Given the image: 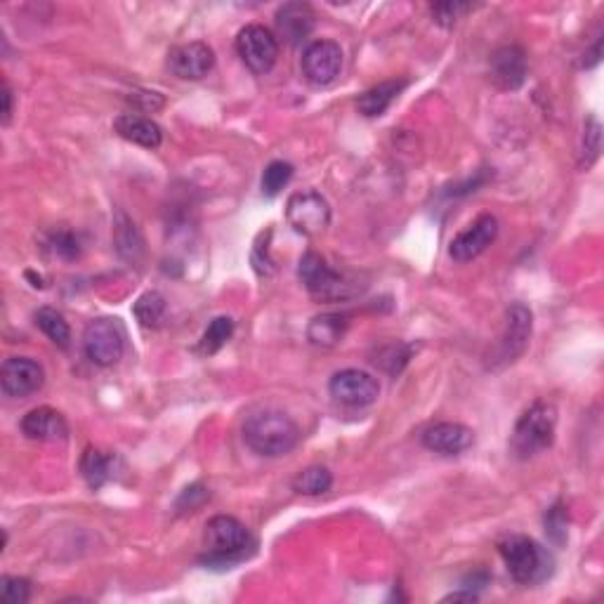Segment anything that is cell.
<instances>
[{"mask_svg":"<svg viewBox=\"0 0 604 604\" xmlns=\"http://www.w3.org/2000/svg\"><path fill=\"white\" fill-rule=\"evenodd\" d=\"M3 111H0V114H3V126H10V118H12V102H15V97H12V88H10V83L8 81H3Z\"/></svg>","mask_w":604,"mask_h":604,"instance_id":"obj_36","label":"cell"},{"mask_svg":"<svg viewBox=\"0 0 604 604\" xmlns=\"http://www.w3.org/2000/svg\"><path fill=\"white\" fill-rule=\"evenodd\" d=\"M406 81H383L378 85H373L371 90H366L364 95L357 100L359 114H364L366 118H378L383 116L387 109H390V104L397 100L399 93L406 88Z\"/></svg>","mask_w":604,"mask_h":604,"instance_id":"obj_21","label":"cell"},{"mask_svg":"<svg viewBox=\"0 0 604 604\" xmlns=\"http://www.w3.org/2000/svg\"><path fill=\"white\" fill-rule=\"evenodd\" d=\"M317 24L312 5L307 3H286L277 12V29L284 41L291 45L305 43Z\"/></svg>","mask_w":604,"mask_h":604,"instance_id":"obj_18","label":"cell"},{"mask_svg":"<svg viewBox=\"0 0 604 604\" xmlns=\"http://www.w3.org/2000/svg\"><path fill=\"white\" fill-rule=\"evenodd\" d=\"M331 395L338 399L340 404L352 406V409H364L378 402L380 397V383L378 378H373L371 373L359 369H345L338 371L336 376L328 383Z\"/></svg>","mask_w":604,"mask_h":604,"instance_id":"obj_12","label":"cell"},{"mask_svg":"<svg viewBox=\"0 0 604 604\" xmlns=\"http://www.w3.org/2000/svg\"><path fill=\"white\" fill-rule=\"evenodd\" d=\"M215 67V52L208 43L192 41L175 45L168 52V69L182 81H199Z\"/></svg>","mask_w":604,"mask_h":604,"instance_id":"obj_14","label":"cell"},{"mask_svg":"<svg viewBox=\"0 0 604 604\" xmlns=\"http://www.w3.org/2000/svg\"><path fill=\"white\" fill-rule=\"evenodd\" d=\"M293 177V166L288 161H272L262 173V192L277 196Z\"/></svg>","mask_w":604,"mask_h":604,"instance_id":"obj_29","label":"cell"},{"mask_svg":"<svg viewBox=\"0 0 604 604\" xmlns=\"http://www.w3.org/2000/svg\"><path fill=\"white\" fill-rule=\"evenodd\" d=\"M298 277L302 286L310 291V295L319 300H338L345 298L347 281L340 272H336L319 253H305L300 258Z\"/></svg>","mask_w":604,"mask_h":604,"instance_id":"obj_9","label":"cell"},{"mask_svg":"<svg viewBox=\"0 0 604 604\" xmlns=\"http://www.w3.org/2000/svg\"><path fill=\"white\" fill-rule=\"evenodd\" d=\"M343 71V48L336 41H314L302 52V74L317 88L331 85Z\"/></svg>","mask_w":604,"mask_h":604,"instance_id":"obj_11","label":"cell"},{"mask_svg":"<svg viewBox=\"0 0 604 604\" xmlns=\"http://www.w3.org/2000/svg\"><path fill=\"white\" fill-rule=\"evenodd\" d=\"M244 442L265 458H279L291 453L300 442V428L284 411H255L244 423Z\"/></svg>","mask_w":604,"mask_h":604,"instance_id":"obj_1","label":"cell"},{"mask_svg":"<svg viewBox=\"0 0 604 604\" xmlns=\"http://www.w3.org/2000/svg\"><path fill=\"white\" fill-rule=\"evenodd\" d=\"M236 52L253 74H267L279 59V41L267 26L248 24L236 36Z\"/></svg>","mask_w":604,"mask_h":604,"instance_id":"obj_7","label":"cell"},{"mask_svg":"<svg viewBox=\"0 0 604 604\" xmlns=\"http://www.w3.org/2000/svg\"><path fill=\"white\" fill-rule=\"evenodd\" d=\"M114 130L123 140L137 144L144 149H159L163 142V130L159 123H154L151 118H144L140 114H121L114 121Z\"/></svg>","mask_w":604,"mask_h":604,"instance_id":"obj_19","label":"cell"},{"mask_svg":"<svg viewBox=\"0 0 604 604\" xmlns=\"http://www.w3.org/2000/svg\"><path fill=\"white\" fill-rule=\"evenodd\" d=\"M331 487H333L331 470L321 468V465L305 468L293 479V491H298L302 496H321L326 494V491H331Z\"/></svg>","mask_w":604,"mask_h":604,"instance_id":"obj_25","label":"cell"},{"mask_svg":"<svg viewBox=\"0 0 604 604\" xmlns=\"http://www.w3.org/2000/svg\"><path fill=\"white\" fill-rule=\"evenodd\" d=\"M442 602H477V593H472V590H468V593H451Z\"/></svg>","mask_w":604,"mask_h":604,"instance_id":"obj_37","label":"cell"},{"mask_svg":"<svg viewBox=\"0 0 604 604\" xmlns=\"http://www.w3.org/2000/svg\"><path fill=\"white\" fill-rule=\"evenodd\" d=\"M543 524H546V534L555 546H564V543H567V510H564L562 501H557L553 508L546 512Z\"/></svg>","mask_w":604,"mask_h":604,"instance_id":"obj_31","label":"cell"},{"mask_svg":"<svg viewBox=\"0 0 604 604\" xmlns=\"http://www.w3.org/2000/svg\"><path fill=\"white\" fill-rule=\"evenodd\" d=\"M468 10L470 5H463V3H437L430 8L432 17H435V22L439 26H453L456 24V19Z\"/></svg>","mask_w":604,"mask_h":604,"instance_id":"obj_34","label":"cell"},{"mask_svg":"<svg viewBox=\"0 0 604 604\" xmlns=\"http://www.w3.org/2000/svg\"><path fill=\"white\" fill-rule=\"evenodd\" d=\"M208 498H210V494L206 487H201V484H192V487H187L180 494V498H177L175 510L177 512H194L196 508H201Z\"/></svg>","mask_w":604,"mask_h":604,"instance_id":"obj_33","label":"cell"},{"mask_svg":"<svg viewBox=\"0 0 604 604\" xmlns=\"http://www.w3.org/2000/svg\"><path fill=\"white\" fill-rule=\"evenodd\" d=\"M166 298L159 291H147L137 298L133 312L140 326L144 328H159L163 317H166Z\"/></svg>","mask_w":604,"mask_h":604,"instance_id":"obj_26","label":"cell"},{"mask_svg":"<svg viewBox=\"0 0 604 604\" xmlns=\"http://www.w3.org/2000/svg\"><path fill=\"white\" fill-rule=\"evenodd\" d=\"M36 326L55 343L59 350H67L71 345V328L67 319L62 317V312L52 310V307H41L36 312Z\"/></svg>","mask_w":604,"mask_h":604,"instance_id":"obj_24","label":"cell"},{"mask_svg":"<svg viewBox=\"0 0 604 604\" xmlns=\"http://www.w3.org/2000/svg\"><path fill=\"white\" fill-rule=\"evenodd\" d=\"M203 546H206L208 557L203 562L215 567H232V564L241 562L248 553V548H253L251 531L246 529V524H241L236 517L218 515L206 524V534H203Z\"/></svg>","mask_w":604,"mask_h":604,"instance_id":"obj_4","label":"cell"},{"mask_svg":"<svg viewBox=\"0 0 604 604\" xmlns=\"http://www.w3.org/2000/svg\"><path fill=\"white\" fill-rule=\"evenodd\" d=\"M531 331H534V314L522 302H512L505 312V328L498 338V345L491 352V369L508 366L517 361L529 347Z\"/></svg>","mask_w":604,"mask_h":604,"instance_id":"obj_5","label":"cell"},{"mask_svg":"<svg viewBox=\"0 0 604 604\" xmlns=\"http://www.w3.org/2000/svg\"><path fill=\"white\" fill-rule=\"evenodd\" d=\"M557 430V409L553 402L538 399L522 413L517 420L515 432L510 437V451L512 456L520 461H529V458L538 456L546 449H550L555 442Z\"/></svg>","mask_w":604,"mask_h":604,"instance_id":"obj_3","label":"cell"},{"mask_svg":"<svg viewBox=\"0 0 604 604\" xmlns=\"http://www.w3.org/2000/svg\"><path fill=\"white\" fill-rule=\"evenodd\" d=\"M43 251L50 255V258L71 262L81 255L83 246L78 234L71 232V229H52V232L45 234L43 241Z\"/></svg>","mask_w":604,"mask_h":604,"instance_id":"obj_23","label":"cell"},{"mask_svg":"<svg viewBox=\"0 0 604 604\" xmlns=\"http://www.w3.org/2000/svg\"><path fill=\"white\" fill-rule=\"evenodd\" d=\"M0 597L5 604H26L31 597V583L19 576H3L0 579Z\"/></svg>","mask_w":604,"mask_h":604,"instance_id":"obj_32","label":"cell"},{"mask_svg":"<svg viewBox=\"0 0 604 604\" xmlns=\"http://www.w3.org/2000/svg\"><path fill=\"white\" fill-rule=\"evenodd\" d=\"M128 102L133 104V109H140L144 114H154V111L163 109V104H166L163 95L151 93V90H137V93H130Z\"/></svg>","mask_w":604,"mask_h":604,"instance_id":"obj_35","label":"cell"},{"mask_svg":"<svg viewBox=\"0 0 604 604\" xmlns=\"http://www.w3.org/2000/svg\"><path fill=\"white\" fill-rule=\"evenodd\" d=\"M472 442L475 432L463 423H437L423 432V446L439 456H458L468 451Z\"/></svg>","mask_w":604,"mask_h":604,"instance_id":"obj_17","label":"cell"},{"mask_svg":"<svg viewBox=\"0 0 604 604\" xmlns=\"http://www.w3.org/2000/svg\"><path fill=\"white\" fill-rule=\"evenodd\" d=\"M234 333V321L229 317H215L210 321L206 331H203L201 343H199V352L201 354H215L220 352L222 347L227 345V340L232 338Z\"/></svg>","mask_w":604,"mask_h":604,"instance_id":"obj_28","label":"cell"},{"mask_svg":"<svg viewBox=\"0 0 604 604\" xmlns=\"http://www.w3.org/2000/svg\"><path fill=\"white\" fill-rule=\"evenodd\" d=\"M43 383V366L31 357H10L0 366V390L10 399H26L36 395Z\"/></svg>","mask_w":604,"mask_h":604,"instance_id":"obj_10","label":"cell"},{"mask_svg":"<svg viewBox=\"0 0 604 604\" xmlns=\"http://www.w3.org/2000/svg\"><path fill=\"white\" fill-rule=\"evenodd\" d=\"M116 251L126 260H137L144 253V241L140 232H137V227L123 213H118L116 220Z\"/></svg>","mask_w":604,"mask_h":604,"instance_id":"obj_27","label":"cell"},{"mask_svg":"<svg viewBox=\"0 0 604 604\" xmlns=\"http://www.w3.org/2000/svg\"><path fill=\"white\" fill-rule=\"evenodd\" d=\"M116 465H118V456L116 453L102 451V449H85L83 458H81V475L85 482H88L90 489H102L104 484L111 482L116 475Z\"/></svg>","mask_w":604,"mask_h":604,"instance_id":"obj_20","label":"cell"},{"mask_svg":"<svg viewBox=\"0 0 604 604\" xmlns=\"http://www.w3.org/2000/svg\"><path fill=\"white\" fill-rule=\"evenodd\" d=\"M347 326H350V321L345 314H321L307 326V340L314 347H336L345 338Z\"/></svg>","mask_w":604,"mask_h":604,"instance_id":"obj_22","label":"cell"},{"mask_svg":"<svg viewBox=\"0 0 604 604\" xmlns=\"http://www.w3.org/2000/svg\"><path fill=\"white\" fill-rule=\"evenodd\" d=\"M498 236V220L496 215L484 213L472 222L468 229H463L461 234H456L451 239L449 255L456 262H470L482 255L487 248L494 244Z\"/></svg>","mask_w":604,"mask_h":604,"instance_id":"obj_13","label":"cell"},{"mask_svg":"<svg viewBox=\"0 0 604 604\" xmlns=\"http://www.w3.org/2000/svg\"><path fill=\"white\" fill-rule=\"evenodd\" d=\"M527 52L520 45H503L489 59V74L496 88L512 93L527 81Z\"/></svg>","mask_w":604,"mask_h":604,"instance_id":"obj_15","label":"cell"},{"mask_svg":"<svg viewBox=\"0 0 604 604\" xmlns=\"http://www.w3.org/2000/svg\"><path fill=\"white\" fill-rule=\"evenodd\" d=\"M286 220L288 225L302 236H319L331 225V206H328L324 196L314 192V189L295 192L291 199H288Z\"/></svg>","mask_w":604,"mask_h":604,"instance_id":"obj_8","label":"cell"},{"mask_svg":"<svg viewBox=\"0 0 604 604\" xmlns=\"http://www.w3.org/2000/svg\"><path fill=\"white\" fill-rule=\"evenodd\" d=\"M22 432L31 442H62L69 437V423L50 406H38L22 418Z\"/></svg>","mask_w":604,"mask_h":604,"instance_id":"obj_16","label":"cell"},{"mask_svg":"<svg viewBox=\"0 0 604 604\" xmlns=\"http://www.w3.org/2000/svg\"><path fill=\"white\" fill-rule=\"evenodd\" d=\"M498 553H501L512 581L520 586H538V583L548 581L555 571L553 555L529 536H508L498 543Z\"/></svg>","mask_w":604,"mask_h":604,"instance_id":"obj_2","label":"cell"},{"mask_svg":"<svg viewBox=\"0 0 604 604\" xmlns=\"http://www.w3.org/2000/svg\"><path fill=\"white\" fill-rule=\"evenodd\" d=\"M600 151H602V128H600V121H597L595 116H590L588 121H586V130H583V159H581V166L588 170L597 161Z\"/></svg>","mask_w":604,"mask_h":604,"instance_id":"obj_30","label":"cell"},{"mask_svg":"<svg viewBox=\"0 0 604 604\" xmlns=\"http://www.w3.org/2000/svg\"><path fill=\"white\" fill-rule=\"evenodd\" d=\"M83 350L95 366H114L126 352V331L121 321L111 317H100L90 321L83 331Z\"/></svg>","mask_w":604,"mask_h":604,"instance_id":"obj_6","label":"cell"}]
</instances>
